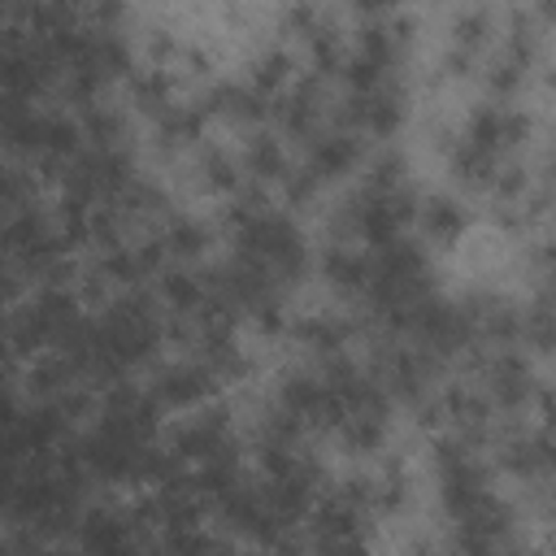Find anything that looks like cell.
<instances>
[{"mask_svg": "<svg viewBox=\"0 0 556 556\" xmlns=\"http://www.w3.org/2000/svg\"><path fill=\"white\" fill-rule=\"evenodd\" d=\"M408 556H443V552H439V547H426V543H421V547H413Z\"/></svg>", "mask_w": 556, "mask_h": 556, "instance_id": "20", "label": "cell"}, {"mask_svg": "<svg viewBox=\"0 0 556 556\" xmlns=\"http://www.w3.org/2000/svg\"><path fill=\"white\" fill-rule=\"evenodd\" d=\"M195 169H200V182L217 195H239L243 191V165L217 143H204L195 152Z\"/></svg>", "mask_w": 556, "mask_h": 556, "instance_id": "15", "label": "cell"}, {"mask_svg": "<svg viewBox=\"0 0 556 556\" xmlns=\"http://www.w3.org/2000/svg\"><path fill=\"white\" fill-rule=\"evenodd\" d=\"M195 556H243L230 539H213V534H204V543L195 547Z\"/></svg>", "mask_w": 556, "mask_h": 556, "instance_id": "19", "label": "cell"}, {"mask_svg": "<svg viewBox=\"0 0 556 556\" xmlns=\"http://www.w3.org/2000/svg\"><path fill=\"white\" fill-rule=\"evenodd\" d=\"M482 400L500 413H517L530 400H539V382L530 361L517 348H495L482 361Z\"/></svg>", "mask_w": 556, "mask_h": 556, "instance_id": "4", "label": "cell"}, {"mask_svg": "<svg viewBox=\"0 0 556 556\" xmlns=\"http://www.w3.org/2000/svg\"><path fill=\"white\" fill-rule=\"evenodd\" d=\"M317 274H321L334 291H343V295H365V287H369V248L330 239V243L317 252Z\"/></svg>", "mask_w": 556, "mask_h": 556, "instance_id": "10", "label": "cell"}, {"mask_svg": "<svg viewBox=\"0 0 556 556\" xmlns=\"http://www.w3.org/2000/svg\"><path fill=\"white\" fill-rule=\"evenodd\" d=\"M243 83L256 87L265 100L287 96V91L295 87V61H291V52H287V48H265V52L248 65V78H243Z\"/></svg>", "mask_w": 556, "mask_h": 556, "instance_id": "13", "label": "cell"}, {"mask_svg": "<svg viewBox=\"0 0 556 556\" xmlns=\"http://www.w3.org/2000/svg\"><path fill=\"white\" fill-rule=\"evenodd\" d=\"M521 343L543 356H556V295L552 291L521 304Z\"/></svg>", "mask_w": 556, "mask_h": 556, "instance_id": "16", "label": "cell"}, {"mask_svg": "<svg viewBox=\"0 0 556 556\" xmlns=\"http://www.w3.org/2000/svg\"><path fill=\"white\" fill-rule=\"evenodd\" d=\"M156 135H161L165 143H174V148L195 143V139L204 135V113H200V104L174 100V104H169V109L156 117Z\"/></svg>", "mask_w": 556, "mask_h": 556, "instance_id": "18", "label": "cell"}, {"mask_svg": "<svg viewBox=\"0 0 556 556\" xmlns=\"http://www.w3.org/2000/svg\"><path fill=\"white\" fill-rule=\"evenodd\" d=\"M300 165L326 187V182H334V178H343V174H352L361 165V135L339 126V122H330L326 130H317L304 143V161Z\"/></svg>", "mask_w": 556, "mask_h": 556, "instance_id": "8", "label": "cell"}, {"mask_svg": "<svg viewBox=\"0 0 556 556\" xmlns=\"http://www.w3.org/2000/svg\"><path fill=\"white\" fill-rule=\"evenodd\" d=\"M143 539L135 513H122L113 504H96V508H83L78 521H74V543H78V556H126L135 543Z\"/></svg>", "mask_w": 556, "mask_h": 556, "instance_id": "6", "label": "cell"}, {"mask_svg": "<svg viewBox=\"0 0 556 556\" xmlns=\"http://www.w3.org/2000/svg\"><path fill=\"white\" fill-rule=\"evenodd\" d=\"M526 135H530V117H526L517 104L491 100V104H478V109L465 117V126H460L456 139L469 143V148L482 152V156L504 161L517 143H526Z\"/></svg>", "mask_w": 556, "mask_h": 556, "instance_id": "3", "label": "cell"}, {"mask_svg": "<svg viewBox=\"0 0 556 556\" xmlns=\"http://www.w3.org/2000/svg\"><path fill=\"white\" fill-rule=\"evenodd\" d=\"M243 169H248V178L256 182V187H269V182H287L291 178V156H287V148H282V139L274 135V130H252L248 139H243Z\"/></svg>", "mask_w": 556, "mask_h": 556, "instance_id": "11", "label": "cell"}, {"mask_svg": "<svg viewBox=\"0 0 556 556\" xmlns=\"http://www.w3.org/2000/svg\"><path fill=\"white\" fill-rule=\"evenodd\" d=\"M434 486H439V504L452 521H460L465 513H473L491 495L486 469H482L469 439H460L452 430H443L434 439Z\"/></svg>", "mask_w": 556, "mask_h": 556, "instance_id": "1", "label": "cell"}, {"mask_svg": "<svg viewBox=\"0 0 556 556\" xmlns=\"http://www.w3.org/2000/svg\"><path fill=\"white\" fill-rule=\"evenodd\" d=\"M495 22H500V13H491V9H460L452 22V52H460L478 65L495 35Z\"/></svg>", "mask_w": 556, "mask_h": 556, "instance_id": "14", "label": "cell"}, {"mask_svg": "<svg viewBox=\"0 0 556 556\" xmlns=\"http://www.w3.org/2000/svg\"><path fill=\"white\" fill-rule=\"evenodd\" d=\"M165 443V452L178 460V465H187V469H200V465H208V460H217V456H230L235 452V434H230V413H226V404H204V408H191L187 417H178L174 426H169V434L161 439Z\"/></svg>", "mask_w": 556, "mask_h": 556, "instance_id": "2", "label": "cell"}, {"mask_svg": "<svg viewBox=\"0 0 556 556\" xmlns=\"http://www.w3.org/2000/svg\"><path fill=\"white\" fill-rule=\"evenodd\" d=\"M226 382L200 361V356H182V361H169L156 369L152 378V395L161 400V408H174V413H191V408H204L217 400Z\"/></svg>", "mask_w": 556, "mask_h": 556, "instance_id": "5", "label": "cell"}, {"mask_svg": "<svg viewBox=\"0 0 556 556\" xmlns=\"http://www.w3.org/2000/svg\"><path fill=\"white\" fill-rule=\"evenodd\" d=\"M156 239H161V248H165V256L169 261H195L204 248H208V230H204V222H195V217H165V226L156 230Z\"/></svg>", "mask_w": 556, "mask_h": 556, "instance_id": "17", "label": "cell"}, {"mask_svg": "<svg viewBox=\"0 0 556 556\" xmlns=\"http://www.w3.org/2000/svg\"><path fill=\"white\" fill-rule=\"evenodd\" d=\"M413 226L421 230L426 243L452 248V243H460V235L469 230V208H465L452 191H426V195H417V217H413Z\"/></svg>", "mask_w": 556, "mask_h": 556, "instance_id": "9", "label": "cell"}, {"mask_svg": "<svg viewBox=\"0 0 556 556\" xmlns=\"http://www.w3.org/2000/svg\"><path fill=\"white\" fill-rule=\"evenodd\" d=\"M43 556H65V552H43Z\"/></svg>", "mask_w": 556, "mask_h": 556, "instance_id": "21", "label": "cell"}, {"mask_svg": "<svg viewBox=\"0 0 556 556\" xmlns=\"http://www.w3.org/2000/svg\"><path fill=\"white\" fill-rule=\"evenodd\" d=\"M500 465L534 486H556V426L543 430H526V434H508L500 443Z\"/></svg>", "mask_w": 556, "mask_h": 556, "instance_id": "7", "label": "cell"}, {"mask_svg": "<svg viewBox=\"0 0 556 556\" xmlns=\"http://www.w3.org/2000/svg\"><path fill=\"white\" fill-rule=\"evenodd\" d=\"M291 334H295L308 352H317L321 361H330V356H343V352H348L352 326H348L343 317H334V313H308V317H300V321L291 326Z\"/></svg>", "mask_w": 556, "mask_h": 556, "instance_id": "12", "label": "cell"}]
</instances>
